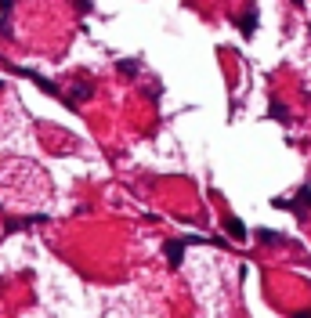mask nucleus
Here are the masks:
<instances>
[{
	"label": "nucleus",
	"instance_id": "39448f33",
	"mask_svg": "<svg viewBox=\"0 0 311 318\" xmlns=\"http://www.w3.org/2000/svg\"><path fill=\"white\" fill-rule=\"evenodd\" d=\"M91 94H94V87H91V84H84V80H80V84L72 87V105L80 101V98H91Z\"/></svg>",
	"mask_w": 311,
	"mask_h": 318
},
{
	"label": "nucleus",
	"instance_id": "1a4fd4ad",
	"mask_svg": "<svg viewBox=\"0 0 311 318\" xmlns=\"http://www.w3.org/2000/svg\"><path fill=\"white\" fill-rule=\"evenodd\" d=\"M293 4H304V0H293Z\"/></svg>",
	"mask_w": 311,
	"mask_h": 318
},
{
	"label": "nucleus",
	"instance_id": "423d86ee",
	"mask_svg": "<svg viewBox=\"0 0 311 318\" xmlns=\"http://www.w3.org/2000/svg\"><path fill=\"white\" fill-rule=\"evenodd\" d=\"M116 69H120L123 76H138V72H141V65H138L134 58H123V62H120V65H116Z\"/></svg>",
	"mask_w": 311,
	"mask_h": 318
},
{
	"label": "nucleus",
	"instance_id": "9d476101",
	"mask_svg": "<svg viewBox=\"0 0 311 318\" xmlns=\"http://www.w3.org/2000/svg\"><path fill=\"white\" fill-rule=\"evenodd\" d=\"M0 87H4V80H0Z\"/></svg>",
	"mask_w": 311,
	"mask_h": 318
},
{
	"label": "nucleus",
	"instance_id": "0eeeda50",
	"mask_svg": "<svg viewBox=\"0 0 311 318\" xmlns=\"http://www.w3.org/2000/svg\"><path fill=\"white\" fill-rule=\"evenodd\" d=\"M271 116L282 119V123H290V112H286V105H282V101H271Z\"/></svg>",
	"mask_w": 311,
	"mask_h": 318
},
{
	"label": "nucleus",
	"instance_id": "7ed1b4c3",
	"mask_svg": "<svg viewBox=\"0 0 311 318\" xmlns=\"http://www.w3.org/2000/svg\"><path fill=\"white\" fill-rule=\"evenodd\" d=\"M224 231L236 238V243H243V238H246V228H243V221H239V217H224Z\"/></svg>",
	"mask_w": 311,
	"mask_h": 318
},
{
	"label": "nucleus",
	"instance_id": "f03ea898",
	"mask_svg": "<svg viewBox=\"0 0 311 318\" xmlns=\"http://www.w3.org/2000/svg\"><path fill=\"white\" fill-rule=\"evenodd\" d=\"M185 246H188L185 238H174V243H167V246H163V253H167V264H170V268H177V264H181V257H185Z\"/></svg>",
	"mask_w": 311,
	"mask_h": 318
},
{
	"label": "nucleus",
	"instance_id": "20e7f679",
	"mask_svg": "<svg viewBox=\"0 0 311 318\" xmlns=\"http://www.w3.org/2000/svg\"><path fill=\"white\" fill-rule=\"evenodd\" d=\"M239 33H243V36H253V33H257V11H253V8L239 18Z\"/></svg>",
	"mask_w": 311,
	"mask_h": 318
},
{
	"label": "nucleus",
	"instance_id": "f257e3e1",
	"mask_svg": "<svg viewBox=\"0 0 311 318\" xmlns=\"http://www.w3.org/2000/svg\"><path fill=\"white\" fill-rule=\"evenodd\" d=\"M275 206L279 210H307L311 206V188H300L297 199H275Z\"/></svg>",
	"mask_w": 311,
	"mask_h": 318
},
{
	"label": "nucleus",
	"instance_id": "6e6552de",
	"mask_svg": "<svg viewBox=\"0 0 311 318\" xmlns=\"http://www.w3.org/2000/svg\"><path fill=\"white\" fill-rule=\"evenodd\" d=\"M257 238H261V243H279L282 235H279V231H271V228H261V231H257Z\"/></svg>",
	"mask_w": 311,
	"mask_h": 318
}]
</instances>
